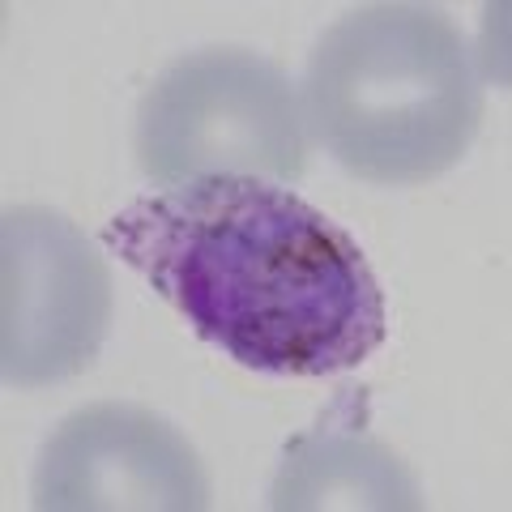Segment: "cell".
Instances as JSON below:
<instances>
[{
  "mask_svg": "<svg viewBox=\"0 0 512 512\" xmlns=\"http://www.w3.org/2000/svg\"><path fill=\"white\" fill-rule=\"evenodd\" d=\"M312 137L367 184H423L457 167L483 124L470 43L436 5H359L320 35L303 77Z\"/></svg>",
  "mask_w": 512,
  "mask_h": 512,
  "instance_id": "7a4b0ae2",
  "label": "cell"
},
{
  "mask_svg": "<svg viewBox=\"0 0 512 512\" xmlns=\"http://www.w3.org/2000/svg\"><path fill=\"white\" fill-rule=\"evenodd\" d=\"M278 512H410L423 508L419 483L402 457L355 419L338 423L329 410L312 431L286 444L278 478L269 487Z\"/></svg>",
  "mask_w": 512,
  "mask_h": 512,
  "instance_id": "8992f818",
  "label": "cell"
},
{
  "mask_svg": "<svg viewBox=\"0 0 512 512\" xmlns=\"http://www.w3.org/2000/svg\"><path fill=\"white\" fill-rule=\"evenodd\" d=\"M103 239L205 342L256 372L333 376L384 342L363 248L286 184L227 175L158 188Z\"/></svg>",
  "mask_w": 512,
  "mask_h": 512,
  "instance_id": "6da1fadb",
  "label": "cell"
},
{
  "mask_svg": "<svg viewBox=\"0 0 512 512\" xmlns=\"http://www.w3.org/2000/svg\"><path fill=\"white\" fill-rule=\"evenodd\" d=\"M111 274L99 244L47 205H9L0 222V376L47 389L99 359Z\"/></svg>",
  "mask_w": 512,
  "mask_h": 512,
  "instance_id": "277c9868",
  "label": "cell"
},
{
  "mask_svg": "<svg viewBox=\"0 0 512 512\" xmlns=\"http://www.w3.org/2000/svg\"><path fill=\"white\" fill-rule=\"evenodd\" d=\"M308 146L303 94L248 47L175 56L137 111V163L154 188L227 175L291 188L308 171Z\"/></svg>",
  "mask_w": 512,
  "mask_h": 512,
  "instance_id": "3957f363",
  "label": "cell"
},
{
  "mask_svg": "<svg viewBox=\"0 0 512 512\" xmlns=\"http://www.w3.org/2000/svg\"><path fill=\"white\" fill-rule=\"evenodd\" d=\"M30 500L39 512H201L210 508V478L163 414L94 402L47 436Z\"/></svg>",
  "mask_w": 512,
  "mask_h": 512,
  "instance_id": "5b68a950",
  "label": "cell"
}]
</instances>
